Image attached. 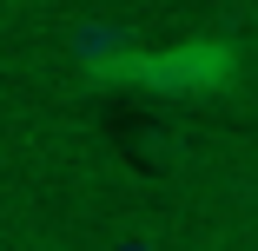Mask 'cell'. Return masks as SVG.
Wrapping results in <instances>:
<instances>
[{"instance_id":"cell-3","label":"cell","mask_w":258,"mask_h":251,"mask_svg":"<svg viewBox=\"0 0 258 251\" xmlns=\"http://www.w3.org/2000/svg\"><path fill=\"white\" fill-rule=\"evenodd\" d=\"M113 251H159V244H152V238H119Z\"/></svg>"},{"instance_id":"cell-1","label":"cell","mask_w":258,"mask_h":251,"mask_svg":"<svg viewBox=\"0 0 258 251\" xmlns=\"http://www.w3.org/2000/svg\"><path fill=\"white\" fill-rule=\"evenodd\" d=\"M106 79H139L159 93H212L232 79V53L219 40H179L166 53H126L119 66H106Z\"/></svg>"},{"instance_id":"cell-2","label":"cell","mask_w":258,"mask_h":251,"mask_svg":"<svg viewBox=\"0 0 258 251\" xmlns=\"http://www.w3.org/2000/svg\"><path fill=\"white\" fill-rule=\"evenodd\" d=\"M73 46H80V60H86L93 73H106V66H119V60L133 53V33H126V27H80Z\"/></svg>"}]
</instances>
